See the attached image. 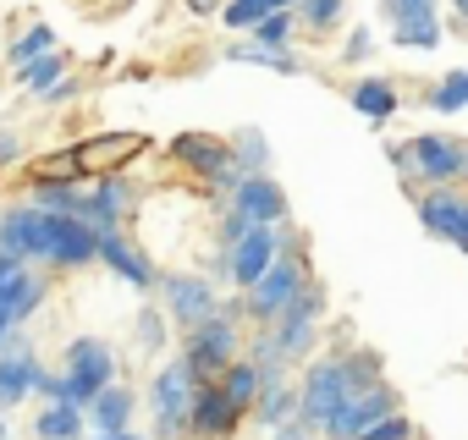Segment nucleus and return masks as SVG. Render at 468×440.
Returning a JSON list of instances; mask_svg holds the SVG:
<instances>
[{
    "label": "nucleus",
    "instance_id": "nucleus-39",
    "mask_svg": "<svg viewBox=\"0 0 468 440\" xmlns=\"http://www.w3.org/2000/svg\"><path fill=\"white\" fill-rule=\"evenodd\" d=\"M17 154H23V138H17L12 127H0V165H12Z\"/></svg>",
    "mask_w": 468,
    "mask_h": 440
},
{
    "label": "nucleus",
    "instance_id": "nucleus-5",
    "mask_svg": "<svg viewBox=\"0 0 468 440\" xmlns=\"http://www.w3.org/2000/svg\"><path fill=\"white\" fill-rule=\"evenodd\" d=\"M282 248H292V232H287V226H249L238 243L220 254V265H215V270H220V276H231V281L249 292V287H254L276 259H282Z\"/></svg>",
    "mask_w": 468,
    "mask_h": 440
},
{
    "label": "nucleus",
    "instance_id": "nucleus-43",
    "mask_svg": "<svg viewBox=\"0 0 468 440\" xmlns=\"http://www.w3.org/2000/svg\"><path fill=\"white\" fill-rule=\"evenodd\" d=\"M452 17H457V28H468V0H452Z\"/></svg>",
    "mask_w": 468,
    "mask_h": 440
},
{
    "label": "nucleus",
    "instance_id": "nucleus-10",
    "mask_svg": "<svg viewBox=\"0 0 468 440\" xmlns=\"http://www.w3.org/2000/svg\"><path fill=\"white\" fill-rule=\"evenodd\" d=\"M408 149H413V182H430V187H468V143H463V138L424 132V138H413Z\"/></svg>",
    "mask_w": 468,
    "mask_h": 440
},
{
    "label": "nucleus",
    "instance_id": "nucleus-19",
    "mask_svg": "<svg viewBox=\"0 0 468 440\" xmlns=\"http://www.w3.org/2000/svg\"><path fill=\"white\" fill-rule=\"evenodd\" d=\"M138 149H144V138H138V132H105V138H89V143H78L72 154H78V171L100 182V176H116V171H122V165H127Z\"/></svg>",
    "mask_w": 468,
    "mask_h": 440
},
{
    "label": "nucleus",
    "instance_id": "nucleus-2",
    "mask_svg": "<svg viewBox=\"0 0 468 440\" xmlns=\"http://www.w3.org/2000/svg\"><path fill=\"white\" fill-rule=\"evenodd\" d=\"M198 374L187 358H171L154 369V385H149V413H154V440H176L187 435V413H193V396H198Z\"/></svg>",
    "mask_w": 468,
    "mask_h": 440
},
{
    "label": "nucleus",
    "instance_id": "nucleus-7",
    "mask_svg": "<svg viewBox=\"0 0 468 440\" xmlns=\"http://www.w3.org/2000/svg\"><path fill=\"white\" fill-rule=\"evenodd\" d=\"M39 303H45V276L12 254H0V347L17 336L23 320H34Z\"/></svg>",
    "mask_w": 468,
    "mask_h": 440
},
{
    "label": "nucleus",
    "instance_id": "nucleus-9",
    "mask_svg": "<svg viewBox=\"0 0 468 440\" xmlns=\"http://www.w3.org/2000/svg\"><path fill=\"white\" fill-rule=\"evenodd\" d=\"M238 352H243V341H238V325H231V314H215V320H204L198 330H187V363H193V374L198 380H220L231 363H238Z\"/></svg>",
    "mask_w": 468,
    "mask_h": 440
},
{
    "label": "nucleus",
    "instance_id": "nucleus-40",
    "mask_svg": "<svg viewBox=\"0 0 468 440\" xmlns=\"http://www.w3.org/2000/svg\"><path fill=\"white\" fill-rule=\"evenodd\" d=\"M369 50H375V45H369V34H364V28H358V34H353V39H347V50H342V56H347V61H364V56H369Z\"/></svg>",
    "mask_w": 468,
    "mask_h": 440
},
{
    "label": "nucleus",
    "instance_id": "nucleus-42",
    "mask_svg": "<svg viewBox=\"0 0 468 440\" xmlns=\"http://www.w3.org/2000/svg\"><path fill=\"white\" fill-rule=\"evenodd\" d=\"M187 12L193 17H209V12H220V0H187Z\"/></svg>",
    "mask_w": 468,
    "mask_h": 440
},
{
    "label": "nucleus",
    "instance_id": "nucleus-46",
    "mask_svg": "<svg viewBox=\"0 0 468 440\" xmlns=\"http://www.w3.org/2000/svg\"><path fill=\"white\" fill-rule=\"evenodd\" d=\"M463 254H468V243H463Z\"/></svg>",
    "mask_w": 468,
    "mask_h": 440
},
{
    "label": "nucleus",
    "instance_id": "nucleus-15",
    "mask_svg": "<svg viewBox=\"0 0 468 440\" xmlns=\"http://www.w3.org/2000/svg\"><path fill=\"white\" fill-rule=\"evenodd\" d=\"M39 380H45V369H39L34 347L12 336L6 347H0V413L28 402V396H39Z\"/></svg>",
    "mask_w": 468,
    "mask_h": 440
},
{
    "label": "nucleus",
    "instance_id": "nucleus-41",
    "mask_svg": "<svg viewBox=\"0 0 468 440\" xmlns=\"http://www.w3.org/2000/svg\"><path fill=\"white\" fill-rule=\"evenodd\" d=\"M276 440H309V424L303 418H287V424H276Z\"/></svg>",
    "mask_w": 468,
    "mask_h": 440
},
{
    "label": "nucleus",
    "instance_id": "nucleus-3",
    "mask_svg": "<svg viewBox=\"0 0 468 440\" xmlns=\"http://www.w3.org/2000/svg\"><path fill=\"white\" fill-rule=\"evenodd\" d=\"M309 287V270H303V254H298V243L292 248H282V259L249 287V303H243V314L249 320H260V325H276L282 314H287V303L298 298Z\"/></svg>",
    "mask_w": 468,
    "mask_h": 440
},
{
    "label": "nucleus",
    "instance_id": "nucleus-36",
    "mask_svg": "<svg viewBox=\"0 0 468 440\" xmlns=\"http://www.w3.org/2000/svg\"><path fill=\"white\" fill-rule=\"evenodd\" d=\"M298 12H303L309 28H331L342 17V0H298Z\"/></svg>",
    "mask_w": 468,
    "mask_h": 440
},
{
    "label": "nucleus",
    "instance_id": "nucleus-29",
    "mask_svg": "<svg viewBox=\"0 0 468 440\" xmlns=\"http://www.w3.org/2000/svg\"><path fill=\"white\" fill-rule=\"evenodd\" d=\"M353 110L369 116V121H386V116L397 110V89H391L386 78H364V83L353 89Z\"/></svg>",
    "mask_w": 468,
    "mask_h": 440
},
{
    "label": "nucleus",
    "instance_id": "nucleus-30",
    "mask_svg": "<svg viewBox=\"0 0 468 440\" xmlns=\"http://www.w3.org/2000/svg\"><path fill=\"white\" fill-rule=\"evenodd\" d=\"M226 61H249V67H271V72H298V56H287L282 45H260V39L231 45V50H226Z\"/></svg>",
    "mask_w": 468,
    "mask_h": 440
},
{
    "label": "nucleus",
    "instance_id": "nucleus-18",
    "mask_svg": "<svg viewBox=\"0 0 468 440\" xmlns=\"http://www.w3.org/2000/svg\"><path fill=\"white\" fill-rule=\"evenodd\" d=\"M231 209H243L254 226H287V198L265 171H249L238 187H231Z\"/></svg>",
    "mask_w": 468,
    "mask_h": 440
},
{
    "label": "nucleus",
    "instance_id": "nucleus-17",
    "mask_svg": "<svg viewBox=\"0 0 468 440\" xmlns=\"http://www.w3.org/2000/svg\"><path fill=\"white\" fill-rule=\"evenodd\" d=\"M320 303H325V298H320V287H303V292H298V298L287 303V314H282V320L271 325V336L282 341V352H287V363H292V358H303V352L314 347V325H320Z\"/></svg>",
    "mask_w": 468,
    "mask_h": 440
},
{
    "label": "nucleus",
    "instance_id": "nucleus-35",
    "mask_svg": "<svg viewBox=\"0 0 468 440\" xmlns=\"http://www.w3.org/2000/svg\"><path fill=\"white\" fill-rule=\"evenodd\" d=\"M254 39H260V45H282V50H287V39H292V12H271V17L254 28Z\"/></svg>",
    "mask_w": 468,
    "mask_h": 440
},
{
    "label": "nucleus",
    "instance_id": "nucleus-33",
    "mask_svg": "<svg viewBox=\"0 0 468 440\" xmlns=\"http://www.w3.org/2000/svg\"><path fill=\"white\" fill-rule=\"evenodd\" d=\"M231 154H238L243 171H265V165H271V149H265V138H260L254 127H243L238 138H231Z\"/></svg>",
    "mask_w": 468,
    "mask_h": 440
},
{
    "label": "nucleus",
    "instance_id": "nucleus-38",
    "mask_svg": "<svg viewBox=\"0 0 468 440\" xmlns=\"http://www.w3.org/2000/svg\"><path fill=\"white\" fill-rule=\"evenodd\" d=\"M249 226H254V220H249V215H243V209H231V215H226V220H220V243H226V248H231V243H238V237H243V232H249Z\"/></svg>",
    "mask_w": 468,
    "mask_h": 440
},
{
    "label": "nucleus",
    "instance_id": "nucleus-27",
    "mask_svg": "<svg viewBox=\"0 0 468 440\" xmlns=\"http://www.w3.org/2000/svg\"><path fill=\"white\" fill-rule=\"evenodd\" d=\"M298 0H226L220 6V17H226V28H260L271 12H292Z\"/></svg>",
    "mask_w": 468,
    "mask_h": 440
},
{
    "label": "nucleus",
    "instance_id": "nucleus-12",
    "mask_svg": "<svg viewBox=\"0 0 468 440\" xmlns=\"http://www.w3.org/2000/svg\"><path fill=\"white\" fill-rule=\"evenodd\" d=\"M238 424H243V407L226 396L220 380H204L198 396H193V413H187V435H198V440H231Z\"/></svg>",
    "mask_w": 468,
    "mask_h": 440
},
{
    "label": "nucleus",
    "instance_id": "nucleus-28",
    "mask_svg": "<svg viewBox=\"0 0 468 440\" xmlns=\"http://www.w3.org/2000/svg\"><path fill=\"white\" fill-rule=\"evenodd\" d=\"M67 78V61H61V50H50V56H39V61H28V67H17V89H28V94H50L56 83Z\"/></svg>",
    "mask_w": 468,
    "mask_h": 440
},
{
    "label": "nucleus",
    "instance_id": "nucleus-16",
    "mask_svg": "<svg viewBox=\"0 0 468 440\" xmlns=\"http://www.w3.org/2000/svg\"><path fill=\"white\" fill-rule=\"evenodd\" d=\"M386 17H391V39L408 50H435L441 45V12L435 0H386Z\"/></svg>",
    "mask_w": 468,
    "mask_h": 440
},
{
    "label": "nucleus",
    "instance_id": "nucleus-24",
    "mask_svg": "<svg viewBox=\"0 0 468 440\" xmlns=\"http://www.w3.org/2000/svg\"><path fill=\"white\" fill-rule=\"evenodd\" d=\"M34 435H39V440H83V407L50 402V407L34 418Z\"/></svg>",
    "mask_w": 468,
    "mask_h": 440
},
{
    "label": "nucleus",
    "instance_id": "nucleus-45",
    "mask_svg": "<svg viewBox=\"0 0 468 440\" xmlns=\"http://www.w3.org/2000/svg\"><path fill=\"white\" fill-rule=\"evenodd\" d=\"M0 440H6V418H0Z\"/></svg>",
    "mask_w": 468,
    "mask_h": 440
},
{
    "label": "nucleus",
    "instance_id": "nucleus-14",
    "mask_svg": "<svg viewBox=\"0 0 468 440\" xmlns=\"http://www.w3.org/2000/svg\"><path fill=\"white\" fill-rule=\"evenodd\" d=\"M160 292H165V309H171V320H176L182 330H198L204 320H215V314H220L215 287H209L204 276H165V281H160Z\"/></svg>",
    "mask_w": 468,
    "mask_h": 440
},
{
    "label": "nucleus",
    "instance_id": "nucleus-21",
    "mask_svg": "<svg viewBox=\"0 0 468 440\" xmlns=\"http://www.w3.org/2000/svg\"><path fill=\"white\" fill-rule=\"evenodd\" d=\"M133 182L116 171V176H100L94 182V193H89V220L105 232V226H122V220H133Z\"/></svg>",
    "mask_w": 468,
    "mask_h": 440
},
{
    "label": "nucleus",
    "instance_id": "nucleus-4",
    "mask_svg": "<svg viewBox=\"0 0 468 440\" xmlns=\"http://www.w3.org/2000/svg\"><path fill=\"white\" fill-rule=\"evenodd\" d=\"M50 243H56V215L28 204H12L0 215V254H12L23 265H50Z\"/></svg>",
    "mask_w": 468,
    "mask_h": 440
},
{
    "label": "nucleus",
    "instance_id": "nucleus-44",
    "mask_svg": "<svg viewBox=\"0 0 468 440\" xmlns=\"http://www.w3.org/2000/svg\"><path fill=\"white\" fill-rule=\"evenodd\" d=\"M94 440H138L133 429H116V435H94Z\"/></svg>",
    "mask_w": 468,
    "mask_h": 440
},
{
    "label": "nucleus",
    "instance_id": "nucleus-1",
    "mask_svg": "<svg viewBox=\"0 0 468 440\" xmlns=\"http://www.w3.org/2000/svg\"><path fill=\"white\" fill-rule=\"evenodd\" d=\"M364 385H380V358L375 352H342V358H314L303 385H298V418L309 429H325L336 418V407L364 391Z\"/></svg>",
    "mask_w": 468,
    "mask_h": 440
},
{
    "label": "nucleus",
    "instance_id": "nucleus-25",
    "mask_svg": "<svg viewBox=\"0 0 468 440\" xmlns=\"http://www.w3.org/2000/svg\"><path fill=\"white\" fill-rule=\"evenodd\" d=\"M220 385H226V396H231V402L249 413V407L260 402V391H265V374H260V363H254V358H238V363L220 374Z\"/></svg>",
    "mask_w": 468,
    "mask_h": 440
},
{
    "label": "nucleus",
    "instance_id": "nucleus-31",
    "mask_svg": "<svg viewBox=\"0 0 468 440\" xmlns=\"http://www.w3.org/2000/svg\"><path fill=\"white\" fill-rule=\"evenodd\" d=\"M50 50H56V34H50L45 23H34V28H23V34L12 39L6 61H12V67H28V61H39V56H50Z\"/></svg>",
    "mask_w": 468,
    "mask_h": 440
},
{
    "label": "nucleus",
    "instance_id": "nucleus-11",
    "mask_svg": "<svg viewBox=\"0 0 468 440\" xmlns=\"http://www.w3.org/2000/svg\"><path fill=\"white\" fill-rule=\"evenodd\" d=\"M397 413V396H391V385L380 380V385H364V391H353L342 407H336V418L325 424V435L331 440H358L364 429H375L380 418H391Z\"/></svg>",
    "mask_w": 468,
    "mask_h": 440
},
{
    "label": "nucleus",
    "instance_id": "nucleus-34",
    "mask_svg": "<svg viewBox=\"0 0 468 440\" xmlns=\"http://www.w3.org/2000/svg\"><path fill=\"white\" fill-rule=\"evenodd\" d=\"M138 347H144V352H160V347H165V320H160V309H138Z\"/></svg>",
    "mask_w": 468,
    "mask_h": 440
},
{
    "label": "nucleus",
    "instance_id": "nucleus-23",
    "mask_svg": "<svg viewBox=\"0 0 468 440\" xmlns=\"http://www.w3.org/2000/svg\"><path fill=\"white\" fill-rule=\"evenodd\" d=\"M133 407H138V402H133V391H127V385H105V391L94 396V407H89V413H94V429H100V435H116V429H127Z\"/></svg>",
    "mask_w": 468,
    "mask_h": 440
},
{
    "label": "nucleus",
    "instance_id": "nucleus-6",
    "mask_svg": "<svg viewBox=\"0 0 468 440\" xmlns=\"http://www.w3.org/2000/svg\"><path fill=\"white\" fill-rule=\"evenodd\" d=\"M67 402L72 407H94V396L105 391V385H116V352H111V341H100V336H78L72 347H67Z\"/></svg>",
    "mask_w": 468,
    "mask_h": 440
},
{
    "label": "nucleus",
    "instance_id": "nucleus-37",
    "mask_svg": "<svg viewBox=\"0 0 468 440\" xmlns=\"http://www.w3.org/2000/svg\"><path fill=\"white\" fill-rule=\"evenodd\" d=\"M408 435H413V429H408V418H402V413H391V418H380L375 429H364L358 440H408Z\"/></svg>",
    "mask_w": 468,
    "mask_h": 440
},
{
    "label": "nucleus",
    "instance_id": "nucleus-20",
    "mask_svg": "<svg viewBox=\"0 0 468 440\" xmlns=\"http://www.w3.org/2000/svg\"><path fill=\"white\" fill-rule=\"evenodd\" d=\"M100 259H105L127 287H138V292H149V287L160 281V276L149 270V259L127 243V232H122V226H105V232H100Z\"/></svg>",
    "mask_w": 468,
    "mask_h": 440
},
{
    "label": "nucleus",
    "instance_id": "nucleus-26",
    "mask_svg": "<svg viewBox=\"0 0 468 440\" xmlns=\"http://www.w3.org/2000/svg\"><path fill=\"white\" fill-rule=\"evenodd\" d=\"M254 418L260 424H287V418H298V391L287 385V380H271L265 391H260V402H254Z\"/></svg>",
    "mask_w": 468,
    "mask_h": 440
},
{
    "label": "nucleus",
    "instance_id": "nucleus-13",
    "mask_svg": "<svg viewBox=\"0 0 468 440\" xmlns=\"http://www.w3.org/2000/svg\"><path fill=\"white\" fill-rule=\"evenodd\" d=\"M419 220L430 237H446V243H468V193L463 187H430L419 193Z\"/></svg>",
    "mask_w": 468,
    "mask_h": 440
},
{
    "label": "nucleus",
    "instance_id": "nucleus-8",
    "mask_svg": "<svg viewBox=\"0 0 468 440\" xmlns=\"http://www.w3.org/2000/svg\"><path fill=\"white\" fill-rule=\"evenodd\" d=\"M171 154L193 171V176H204L209 187H220V193H231L249 171L238 165V154H231V143H220V138H209V132H182L176 143H171Z\"/></svg>",
    "mask_w": 468,
    "mask_h": 440
},
{
    "label": "nucleus",
    "instance_id": "nucleus-32",
    "mask_svg": "<svg viewBox=\"0 0 468 440\" xmlns=\"http://www.w3.org/2000/svg\"><path fill=\"white\" fill-rule=\"evenodd\" d=\"M430 105H435V110H446V116H452V110H463V105H468V72H446V78L430 89Z\"/></svg>",
    "mask_w": 468,
    "mask_h": 440
},
{
    "label": "nucleus",
    "instance_id": "nucleus-22",
    "mask_svg": "<svg viewBox=\"0 0 468 440\" xmlns=\"http://www.w3.org/2000/svg\"><path fill=\"white\" fill-rule=\"evenodd\" d=\"M28 198H34L39 209H50V215H83V220H89V193H83L78 182H61V176H39Z\"/></svg>",
    "mask_w": 468,
    "mask_h": 440
}]
</instances>
